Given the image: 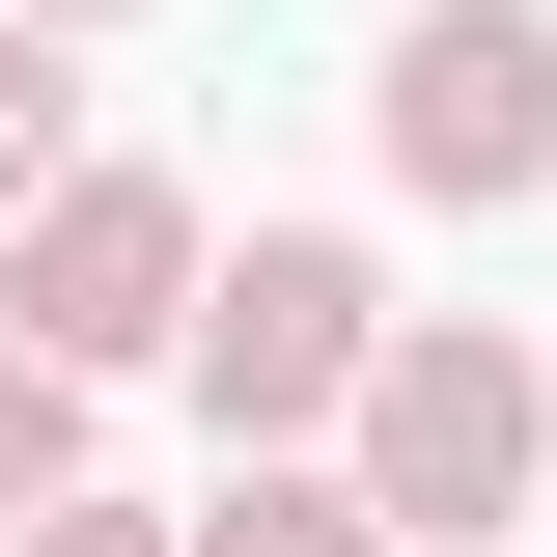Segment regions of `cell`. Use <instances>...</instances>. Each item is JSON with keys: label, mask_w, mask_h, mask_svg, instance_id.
Wrapping results in <instances>:
<instances>
[{"label": "cell", "mask_w": 557, "mask_h": 557, "mask_svg": "<svg viewBox=\"0 0 557 557\" xmlns=\"http://www.w3.org/2000/svg\"><path fill=\"white\" fill-rule=\"evenodd\" d=\"M530 446H557V391L474 335V307H391V362H362V418H335V474L391 502L418 557H502V502H530Z\"/></svg>", "instance_id": "6da1fadb"}, {"label": "cell", "mask_w": 557, "mask_h": 557, "mask_svg": "<svg viewBox=\"0 0 557 557\" xmlns=\"http://www.w3.org/2000/svg\"><path fill=\"white\" fill-rule=\"evenodd\" d=\"M196 196H168V168H57V196L0 223V335H57L84 391H112V362H196Z\"/></svg>", "instance_id": "7a4b0ae2"}, {"label": "cell", "mask_w": 557, "mask_h": 557, "mask_svg": "<svg viewBox=\"0 0 557 557\" xmlns=\"http://www.w3.org/2000/svg\"><path fill=\"white\" fill-rule=\"evenodd\" d=\"M362 362H391V278H362L335 223H251V251L196 278V418L223 446H335Z\"/></svg>", "instance_id": "3957f363"}, {"label": "cell", "mask_w": 557, "mask_h": 557, "mask_svg": "<svg viewBox=\"0 0 557 557\" xmlns=\"http://www.w3.org/2000/svg\"><path fill=\"white\" fill-rule=\"evenodd\" d=\"M362 112H391V196H446V223L557 196V28L530 0H418L391 57H362Z\"/></svg>", "instance_id": "277c9868"}, {"label": "cell", "mask_w": 557, "mask_h": 557, "mask_svg": "<svg viewBox=\"0 0 557 557\" xmlns=\"http://www.w3.org/2000/svg\"><path fill=\"white\" fill-rule=\"evenodd\" d=\"M196 557H418V530H391L362 474H307V446H251V474L196 502Z\"/></svg>", "instance_id": "5b68a950"}, {"label": "cell", "mask_w": 557, "mask_h": 557, "mask_svg": "<svg viewBox=\"0 0 557 557\" xmlns=\"http://www.w3.org/2000/svg\"><path fill=\"white\" fill-rule=\"evenodd\" d=\"M84 168V84H57V0H0V223Z\"/></svg>", "instance_id": "8992f818"}, {"label": "cell", "mask_w": 557, "mask_h": 557, "mask_svg": "<svg viewBox=\"0 0 557 557\" xmlns=\"http://www.w3.org/2000/svg\"><path fill=\"white\" fill-rule=\"evenodd\" d=\"M57 474H84V362H57V335H0V530H28Z\"/></svg>", "instance_id": "52a82bcc"}, {"label": "cell", "mask_w": 557, "mask_h": 557, "mask_svg": "<svg viewBox=\"0 0 557 557\" xmlns=\"http://www.w3.org/2000/svg\"><path fill=\"white\" fill-rule=\"evenodd\" d=\"M0 557H196V530H139V502H84V474H57V502H28Z\"/></svg>", "instance_id": "ba28073f"}, {"label": "cell", "mask_w": 557, "mask_h": 557, "mask_svg": "<svg viewBox=\"0 0 557 557\" xmlns=\"http://www.w3.org/2000/svg\"><path fill=\"white\" fill-rule=\"evenodd\" d=\"M57 28H112V0H57Z\"/></svg>", "instance_id": "9c48e42d"}]
</instances>
